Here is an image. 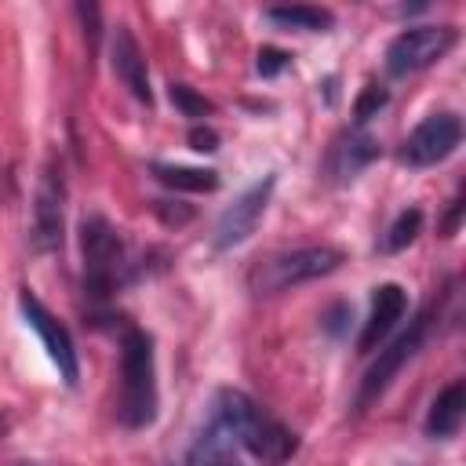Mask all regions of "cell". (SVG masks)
<instances>
[{
	"label": "cell",
	"instance_id": "cell-1",
	"mask_svg": "<svg viewBox=\"0 0 466 466\" xmlns=\"http://www.w3.org/2000/svg\"><path fill=\"white\" fill-rule=\"evenodd\" d=\"M211 419L233 437L237 448L255 455L262 466H284L299 448L295 433L280 419H273L258 400H251L244 390H218Z\"/></svg>",
	"mask_w": 466,
	"mask_h": 466
},
{
	"label": "cell",
	"instance_id": "cell-2",
	"mask_svg": "<svg viewBox=\"0 0 466 466\" xmlns=\"http://www.w3.org/2000/svg\"><path fill=\"white\" fill-rule=\"evenodd\" d=\"M157 357L149 331L127 324L120 331V422L127 430H146L157 419Z\"/></svg>",
	"mask_w": 466,
	"mask_h": 466
},
{
	"label": "cell",
	"instance_id": "cell-3",
	"mask_svg": "<svg viewBox=\"0 0 466 466\" xmlns=\"http://www.w3.org/2000/svg\"><path fill=\"white\" fill-rule=\"evenodd\" d=\"M80 251H84V295L91 302H109L135 273L120 233L102 215H87L80 222Z\"/></svg>",
	"mask_w": 466,
	"mask_h": 466
},
{
	"label": "cell",
	"instance_id": "cell-4",
	"mask_svg": "<svg viewBox=\"0 0 466 466\" xmlns=\"http://www.w3.org/2000/svg\"><path fill=\"white\" fill-rule=\"evenodd\" d=\"M346 262V255L331 244H309V248H291V251H277L269 258H258L248 273V288L251 295H280L288 288H299L306 280L328 277Z\"/></svg>",
	"mask_w": 466,
	"mask_h": 466
},
{
	"label": "cell",
	"instance_id": "cell-5",
	"mask_svg": "<svg viewBox=\"0 0 466 466\" xmlns=\"http://www.w3.org/2000/svg\"><path fill=\"white\" fill-rule=\"evenodd\" d=\"M430 328H433V306H426L422 313H415V320L408 324V331H400L386 350H379V360H375V364L364 371V379H360V390H357V411H364L371 400H379V397L386 393V386L397 379V371L422 350Z\"/></svg>",
	"mask_w": 466,
	"mask_h": 466
},
{
	"label": "cell",
	"instance_id": "cell-6",
	"mask_svg": "<svg viewBox=\"0 0 466 466\" xmlns=\"http://www.w3.org/2000/svg\"><path fill=\"white\" fill-rule=\"evenodd\" d=\"M455 44H459V29L455 25H411V29H404V33H397L390 40L386 73L390 76L419 73V69L441 62Z\"/></svg>",
	"mask_w": 466,
	"mask_h": 466
},
{
	"label": "cell",
	"instance_id": "cell-7",
	"mask_svg": "<svg viewBox=\"0 0 466 466\" xmlns=\"http://www.w3.org/2000/svg\"><path fill=\"white\" fill-rule=\"evenodd\" d=\"M18 309H22V317H25V324L40 335V342H44V350H47V357H51V364L58 368V375H62V382L66 386H76L80 382V360H76V350H73V339H69V331H66V324L25 288V291H18Z\"/></svg>",
	"mask_w": 466,
	"mask_h": 466
},
{
	"label": "cell",
	"instance_id": "cell-8",
	"mask_svg": "<svg viewBox=\"0 0 466 466\" xmlns=\"http://www.w3.org/2000/svg\"><path fill=\"white\" fill-rule=\"evenodd\" d=\"M462 142V120L455 113H433L422 124H415V131L404 138L400 146V160L408 167H433L441 160H448Z\"/></svg>",
	"mask_w": 466,
	"mask_h": 466
},
{
	"label": "cell",
	"instance_id": "cell-9",
	"mask_svg": "<svg viewBox=\"0 0 466 466\" xmlns=\"http://www.w3.org/2000/svg\"><path fill=\"white\" fill-rule=\"evenodd\" d=\"M66 233V178L58 164H47L33 197V248L58 251Z\"/></svg>",
	"mask_w": 466,
	"mask_h": 466
},
{
	"label": "cell",
	"instance_id": "cell-10",
	"mask_svg": "<svg viewBox=\"0 0 466 466\" xmlns=\"http://www.w3.org/2000/svg\"><path fill=\"white\" fill-rule=\"evenodd\" d=\"M273 186H277V178L266 175L262 182H255L251 189H244V193L218 215V222H215V248H218V251L237 248V244H244V240L255 233V226H258V218H262V211H266V204H269Z\"/></svg>",
	"mask_w": 466,
	"mask_h": 466
},
{
	"label": "cell",
	"instance_id": "cell-11",
	"mask_svg": "<svg viewBox=\"0 0 466 466\" xmlns=\"http://www.w3.org/2000/svg\"><path fill=\"white\" fill-rule=\"evenodd\" d=\"M375 157H379V138H371V135L360 131V127H350V131H342V135L328 146L324 171H328L331 182H350V178H357Z\"/></svg>",
	"mask_w": 466,
	"mask_h": 466
},
{
	"label": "cell",
	"instance_id": "cell-12",
	"mask_svg": "<svg viewBox=\"0 0 466 466\" xmlns=\"http://www.w3.org/2000/svg\"><path fill=\"white\" fill-rule=\"evenodd\" d=\"M404 309H408V291L400 284H379L375 295H371V313L364 320V331L357 339V350L360 353H371L393 331V324L404 317Z\"/></svg>",
	"mask_w": 466,
	"mask_h": 466
},
{
	"label": "cell",
	"instance_id": "cell-13",
	"mask_svg": "<svg viewBox=\"0 0 466 466\" xmlns=\"http://www.w3.org/2000/svg\"><path fill=\"white\" fill-rule=\"evenodd\" d=\"M113 73L120 76V84L142 102L153 106V87H149V73H146V55L135 40V33L127 25H116L113 33Z\"/></svg>",
	"mask_w": 466,
	"mask_h": 466
},
{
	"label": "cell",
	"instance_id": "cell-14",
	"mask_svg": "<svg viewBox=\"0 0 466 466\" xmlns=\"http://www.w3.org/2000/svg\"><path fill=\"white\" fill-rule=\"evenodd\" d=\"M462 415H466V382L455 379V382H448V386L433 397V404H430V411H426V433H430L433 441H448V437L459 433Z\"/></svg>",
	"mask_w": 466,
	"mask_h": 466
},
{
	"label": "cell",
	"instance_id": "cell-15",
	"mask_svg": "<svg viewBox=\"0 0 466 466\" xmlns=\"http://www.w3.org/2000/svg\"><path fill=\"white\" fill-rule=\"evenodd\" d=\"M149 175L157 182H164L167 189H182V193H215L218 189V171L211 167H186V164H149Z\"/></svg>",
	"mask_w": 466,
	"mask_h": 466
},
{
	"label": "cell",
	"instance_id": "cell-16",
	"mask_svg": "<svg viewBox=\"0 0 466 466\" xmlns=\"http://www.w3.org/2000/svg\"><path fill=\"white\" fill-rule=\"evenodd\" d=\"M269 22L284 25V29H302V33H324L335 25V15L328 7H313V4H291V7H269L266 11Z\"/></svg>",
	"mask_w": 466,
	"mask_h": 466
},
{
	"label": "cell",
	"instance_id": "cell-17",
	"mask_svg": "<svg viewBox=\"0 0 466 466\" xmlns=\"http://www.w3.org/2000/svg\"><path fill=\"white\" fill-rule=\"evenodd\" d=\"M419 233H422V211H419V208H404V211L390 222L386 237H382V251H386V255L404 251Z\"/></svg>",
	"mask_w": 466,
	"mask_h": 466
},
{
	"label": "cell",
	"instance_id": "cell-18",
	"mask_svg": "<svg viewBox=\"0 0 466 466\" xmlns=\"http://www.w3.org/2000/svg\"><path fill=\"white\" fill-rule=\"evenodd\" d=\"M167 98H171V106H175L182 116H189V120H204V116L215 113V102H208L204 95H197L189 84H171V87H167Z\"/></svg>",
	"mask_w": 466,
	"mask_h": 466
},
{
	"label": "cell",
	"instance_id": "cell-19",
	"mask_svg": "<svg viewBox=\"0 0 466 466\" xmlns=\"http://www.w3.org/2000/svg\"><path fill=\"white\" fill-rule=\"evenodd\" d=\"M386 98H390V95H386V87H379V84H368V87L357 95V102H353V124L360 127L364 120H371V116H375V113L386 106Z\"/></svg>",
	"mask_w": 466,
	"mask_h": 466
},
{
	"label": "cell",
	"instance_id": "cell-20",
	"mask_svg": "<svg viewBox=\"0 0 466 466\" xmlns=\"http://www.w3.org/2000/svg\"><path fill=\"white\" fill-rule=\"evenodd\" d=\"M291 66V55L288 51H280V47H262L258 51V62H255V69H258V76H277V73H284Z\"/></svg>",
	"mask_w": 466,
	"mask_h": 466
},
{
	"label": "cell",
	"instance_id": "cell-21",
	"mask_svg": "<svg viewBox=\"0 0 466 466\" xmlns=\"http://www.w3.org/2000/svg\"><path fill=\"white\" fill-rule=\"evenodd\" d=\"M76 15H80V22H84V36H87V47L91 51H98V7L95 4H76Z\"/></svg>",
	"mask_w": 466,
	"mask_h": 466
},
{
	"label": "cell",
	"instance_id": "cell-22",
	"mask_svg": "<svg viewBox=\"0 0 466 466\" xmlns=\"http://www.w3.org/2000/svg\"><path fill=\"white\" fill-rule=\"evenodd\" d=\"M153 211H157L167 226H182V222H189V218H193V211H189V208L171 204V200H153Z\"/></svg>",
	"mask_w": 466,
	"mask_h": 466
},
{
	"label": "cell",
	"instance_id": "cell-23",
	"mask_svg": "<svg viewBox=\"0 0 466 466\" xmlns=\"http://www.w3.org/2000/svg\"><path fill=\"white\" fill-rule=\"evenodd\" d=\"M189 146H193L197 153H215V149H218V131L208 127V124H204V127L197 124V127L189 131Z\"/></svg>",
	"mask_w": 466,
	"mask_h": 466
},
{
	"label": "cell",
	"instance_id": "cell-24",
	"mask_svg": "<svg viewBox=\"0 0 466 466\" xmlns=\"http://www.w3.org/2000/svg\"><path fill=\"white\" fill-rule=\"evenodd\" d=\"M459 218H462V200L451 204V211H448V218H444V237H451V233L459 229Z\"/></svg>",
	"mask_w": 466,
	"mask_h": 466
},
{
	"label": "cell",
	"instance_id": "cell-25",
	"mask_svg": "<svg viewBox=\"0 0 466 466\" xmlns=\"http://www.w3.org/2000/svg\"><path fill=\"white\" fill-rule=\"evenodd\" d=\"M15 466H40V462H15Z\"/></svg>",
	"mask_w": 466,
	"mask_h": 466
},
{
	"label": "cell",
	"instance_id": "cell-26",
	"mask_svg": "<svg viewBox=\"0 0 466 466\" xmlns=\"http://www.w3.org/2000/svg\"><path fill=\"white\" fill-rule=\"evenodd\" d=\"M0 433H4V422H0Z\"/></svg>",
	"mask_w": 466,
	"mask_h": 466
}]
</instances>
